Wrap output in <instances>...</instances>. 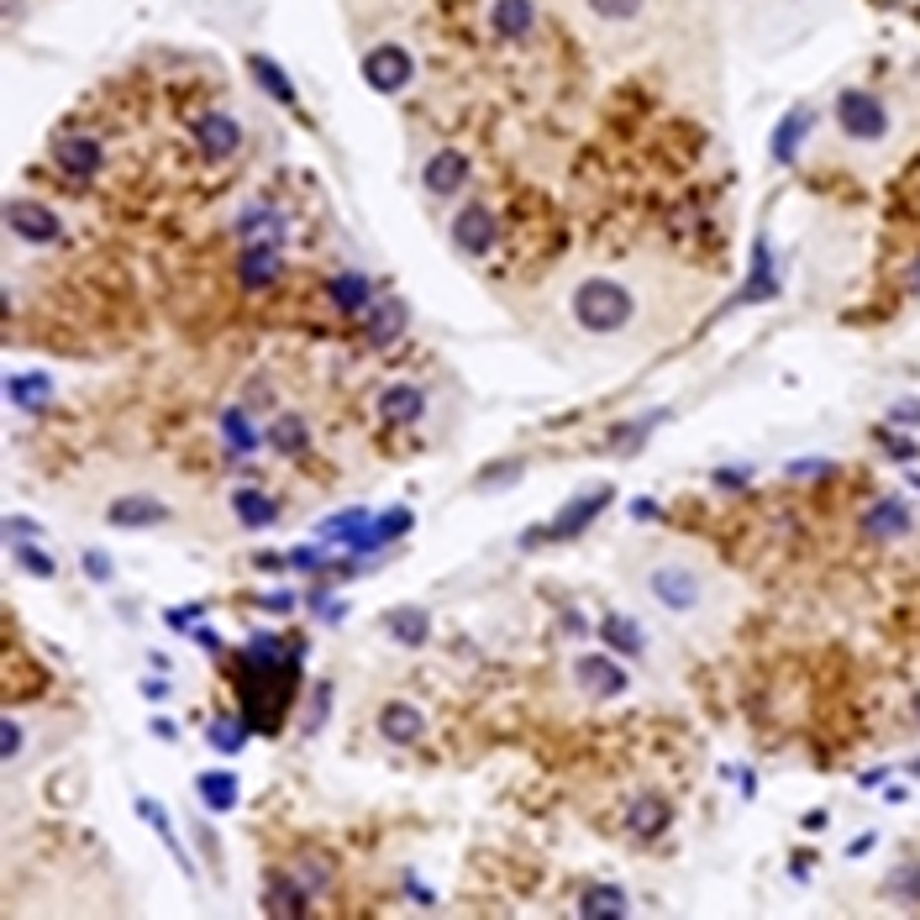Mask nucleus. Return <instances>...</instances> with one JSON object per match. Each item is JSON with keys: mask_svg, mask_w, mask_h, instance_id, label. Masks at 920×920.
<instances>
[{"mask_svg": "<svg viewBox=\"0 0 920 920\" xmlns=\"http://www.w3.org/2000/svg\"><path fill=\"white\" fill-rule=\"evenodd\" d=\"M904 526V510H900V501H883V510H873V516H868V532H900Z\"/></svg>", "mask_w": 920, "mask_h": 920, "instance_id": "c756f323", "label": "nucleus"}, {"mask_svg": "<svg viewBox=\"0 0 920 920\" xmlns=\"http://www.w3.org/2000/svg\"><path fill=\"white\" fill-rule=\"evenodd\" d=\"M380 731L390 741H416L421 737V710L416 705H384V716H380Z\"/></svg>", "mask_w": 920, "mask_h": 920, "instance_id": "a211bd4d", "label": "nucleus"}, {"mask_svg": "<svg viewBox=\"0 0 920 920\" xmlns=\"http://www.w3.org/2000/svg\"><path fill=\"white\" fill-rule=\"evenodd\" d=\"M105 516H111V526H159L169 510H163V501H153V495H127V501H117Z\"/></svg>", "mask_w": 920, "mask_h": 920, "instance_id": "4468645a", "label": "nucleus"}, {"mask_svg": "<svg viewBox=\"0 0 920 920\" xmlns=\"http://www.w3.org/2000/svg\"><path fill=\"white\" fill-rule=\"evenodd\" d=\"M411 74H416V63H411V53H405L401 42H380V48L363 59V80L374 84V90H384V95L405 90Z\"/></svg>", "mask_w": 920, "mask_h": 920, "instance_id": "39448f33", "label": "nucleus"}, {"mask_svg": "<svg viewBox=\"0 0 920 920\" xmlns=\"http://www.w3.org/2000/svg\"><path fill=\"white\" fill-rule=\"evenodd\" d=\"M48 395H53V384L42 380V374H17V380H11V401H17L21 411H38V405H48Z\"/></svg>", "mask_w": 920, "mask_h": 920, "instance_id": "6ab92c4d", "label": "nucleus"}, {"mask_svg": "<svg viewBox=\"0 0 920 920\" xmlns=\"http://www.w3.org/2000/svg\"><path fill=\"white\" fill-rule=\"evenodd\" d=\"M579 910L584 916H626V910H631V900H626V894H620V889H589V894H584L579 900Z\"/></svg>", "mask_w": 920, "mask_h": 920, "instance_id": "aec40b11", "label": "nucleus"}, {"mask_svg": "<svg viewBox=\"0 0 920 920\" xmlns=\"http://www.w3.org/2000/svg\"><path fill=\"white\" fill-rule=\"evenodd\" d=\"M269 910H274V916H301L305 894L301 889H274V894H269Z\"/></svg>", "mask_w": 920, "mask_h": 920, "instance_id": "2f4dec72", "label": "nucleus"}, {"mask_svg": "<svg viewBox=\"0 0 920 920\" xmlns=\"http://www.w3.org/2000/svg\"><path fill=\"white\" fill-rule=\"evenodd\" d=\"M489 27H495V38H501V42L532 38V32H537V6H532V0H495Z\"/></svg>", "mask_w": 920, "mask_h": 920, "instance_id": "6e6552de", "label": "nucleus"}, {"mask_svg": "<svg viewBox=\"0 0 920 920\" xmlns=\"http://www.w3.org/2000/svg\"><path fill=\"white\" fill-rule=\"evenodd\" d=\"M894 883H900V894H920V868H900Z\"/></svg>", "mask_w": 920, "mask_h": 920, "instance_id": "72a5a7b5", "label": "nucleus"}, {"mask_svg": "<svg viewBox=\"0 0 920 920\" xmlns=\"http://www.w3.org/2000/svg\"><path fill=\"white\" fill-rule=\"evenodd\" d=\"M495 237H501V226H495V211H489V205L474 201L453 216V242H458V253H468V259H484V253L495 247Z\"/></svg>", "mask_w": 920, "mask_h": 920, "instance_id": "423d86ee", "label": "nucleus"}, {"mask_svg": "<svg viewBox=\"0 0 920 920\" xmlns=\"http://www.w3.org/2000/svg\"><path fill=\"white\" fill-rule=\"evenodd\" d=\"M421 180H426L432 195H453V190L468 184V159H463V153H437V159L426 163V174H421Z\"/></svg>", "mask_w": 920, "mask_h": 920, "instance_id": "ddd939ff", "label": "nucleus"}, {"mask_svg": "<svg viewBox=\"0 0 920 920\" xmlns=\"http://www.w3.org/2000/svg\"><path fill=\"white\" fill-rule=\"evenodd\" d=\"M631 316H637V301H631V290L620 280L595 274V280H584L574 290V321L584 332H595V337H610L620 326H631Z\"/></svg>", "mask_w": 920, "mask_h": 920, "instance_id": "f03ea898", "label": "nucleus"}, {"mask_svg": "<svg viewBox=\"0 0 920 920\" xmlns=\"http://www.w3.org/2000/svg\"><path fill=\"white\" fill-rule=\"evenodd\" d=\"M837 121H841V132L858 142H879L883 132H889V111H883L879 95H868V90H841Z\"/></svg>", "mask_w": 920, "mask_h": 920, "instance_id": "20e7f679", "label": "nucleus"}, {"mask_svg": "<svg viewBox=\"0 0 920 920\" xmlns=\"http://www.w3.org/2000/svg\"><path fill=\"white\" fill-rule=\"evenodd\" d=\"M916 716H920V700H916Z\"/></svg>", "mask_w": 920, "mask_h": 920, "instance_id": "e433bc0d", "label": "nucleus"}, {"mask_svg": "<svg viewBox=\"0 0 920 920\" xmlns=\"http://www.w3.org/2000/svg\"><path fill=\"white\" fill-rule=\"evenodd\" d=\"M195 142H201V153L211 163L232 159V153L242 148V127L232 117H201V121H195Z\"/></svg>", "mask_w": 920, "mask_h": 920, "instance_id": "1a4fd4ad", "label": "nucleus"}, {"mask_svg": "<svg viewBox=\"0 0 920 920\" xmlns=\"http://www.w3.org/2000/svg\"><path fill=\"white\" fill-rule=\"evenodd\" d=\"M247 69H253V74L263 80V90H269V95H280V101H295V84L284 80V74L269 59H247Z\"/></svg>", "mask_w": 920, "mask_h": 920, "instance_id": "a878e982", "label": "nucleus"}, {"mask_svg": "<svg viewBox=\"0 0 920 920\" xmlns=\"http://www.w3.org/2000/svg\"><path fill=\"white\" fill-rule=\"evenodd\" d=\"M647 0H584V11L600 21H637Z\"/></svg>", "mask_w": 920, "mask_h": 920, "instance_id": "4be33fe9", "label": "nucleus"}, {"mask_svg": "<svg viewBox=\"0 0 920 920\" xmlns=\"http://www.w3.org/2000/svg\"><path fill=\"white\" fill-rule=\"evenodd\" d=\"M380 416L390 421V426H411V421L426 416V395H421L416 384H390L380 395Z\"/></svg>", "mask_w": 920, "mask_h": 920, "instance_id": "9b49d317", "label": "nucleus"}, {"mask_svg": "<svg viewBox=\"0 0 920 920\" xmlns=\"http://www.w3.org/2000/svg\"><path fill=\"white\" fill-rule=\"evenodd\" d=\"M405 332V305L395 295H380V301L368 305V342L374 347H390V342Z\"/></svg>", "mask_w": 920, "mask_h": 920, "instance_id": "f8f14e48", "label": "nucleus"}, {"mask_svg": "<svg viewBox=\"0 0 920 920\" xmlns=\"http://www.w3.org/2000/svg\"><path fill=\"white\" fill-rule=\"evenodd\" d=\"M11 232L27 242H53L59 237V216L48 205H32V201H11Z\"/></svg>", "mask_w": 920, "mask_h": 920, "instance_id": "9d476101", "label": "nucleus"}, {"mask_svg": "<svg viewBox=\"0 0 920 920\" xmlns=\"http://www.w3.org/2000/svg\"><path fill=\"white\" fill-rule=\"evenodd\" d=\"M237 274H242L247 290H269V284L284 274L280 242H247V247H242V269H237Z\"/></svg>", "mask_w": 920, "mask_h": 920, "instance_id": "0eeeda50", "label": "nucleus"}, {"mask_svg": "<svg viewBox=\"0 0 920 920\" xmlns=\"http://www.w3.org/2000/svg\"><path fill=\"white\" fill-rule=\"evenodd\" d=\"M274 447H280V453H301V447H305L301 416H280V426H274Z\"/></svg>", "mask_w": 920, "mask_h": 920, "instance_id": "cd10ccee", "label": "nucleus"}, {"mask_svg": "<svg viewBox=\"0 0 920 920\" xmlns=\"http://www.w3.org/2000/svg\"><path fill=\"white\" fill-rule=\"evenodd\" d=\"M384 626H390L401 641H426V616H421V610H390Z\"/></svg>", "mask_w": 920, "mask_h": 920, "instance_id": "393cba45", "label": "nucleus"}, {"mask_svg": "<svg viewBox=\"0 0 920 920\" xmlns=\"http://www.w3.org/2000/svg\"><path fill=\"white\" fill-rule=\"evenodd\" d=\"M374 301H380V295H374V284L363 280V274H337V280H332V305L347 311V316H353V311H368Z\"/></svg>", "mask_w": 920, "mask_h": 920, "instance_id": "dca6fc26", "label": "nucleus"}, {"mask_svg": "<svg viewBox=\"0 0 920 920\" xmlns=\"http://www.w3.org/2000/svg\"><path fill=\"white\" fill-rule=\"evenodd\" d=\"M237 520H242V526H269V520H274V501H269V495H247V489H242V495H237Z\"/></svg>", "mask_w": 920, "mask_h": 920, "instance_id": "b1692460", "label": "nucleus"}, {"mask_svg": "<svg viewBox=\"0 0 920 920\" xmlns=\"http://www.w3.org/2000/svg\"><path fill=\"white\" fill-rule=\"evenodd\" d=\"M889 421H894V426H920V401H900L889 411Z\"/></svg>", "mask_w": 920, "mask_h": 920, "instance_id": "473e14b6", "label": "nucleus"}, {"mask_svg": "<svg viewBox=\"0 0 920 920\" xmlns=\"http://www.w3.org/2000/svg\"><path fill=\"white\" fill-rule=\"evenodd\" d=\"M6 758H21V726L6 720Z\"/></svg>", "mask_w": 920, "mask_h": 920, "instance_id": "c9c22d12", "label": "nucleus"}, {"mask_svg": "<svg viewBox=\"0 0 920 920\" xmlns=\"http://www.w3.org/2000/svg\"><path fill=\"white\" fill-rule=\"evenodd\" d=\"M201 795L211 810H232L237 805V779L232 774H201Z\"/></svg>", "mask_w": 920, "mask_h": 920, "instance_id": "412c9836", "label": "nucleus"}, {"mask_svg": "<svg viewBox=\"0 0 920 920\" xmlns=\"http://www.w3.org/2000/svg\"><path fill=\"white\" fill-rule=\"evenodd\" d=\"M221 432H226V442H232L237 453H253V447H259V432L242 421V411H226V416H221Z\"/></svg>", "mask_w": 920, "mask_h": 920, "instance_id": "bb28decb", "label": "nucleus"}, {"mask_svg": "<svg viewBox=\"0 0 920 920\" xmlns=\"http://www.w3.org/2000/svg\"><path fill=\"white\" fill-rule=\"evenodd\" d=\"M800 138H805V111H795V117H783L779 138H774V159L789 163L795 159V148H800Z\"/></svg>", "mask_w": 920, "mask_h": 920, "instance_id": "5701e85b", "label": "nucleus"}, {"mask_svg": "<svg viewBox=\"0 0 920 920\" xmlns=\"http://www.w3.org/2000/svg\"><path fill=\"white\" fill-rule=\"evenodd\" d=\"M647 595L663 605V610H674V616H695L710 605V579H705L700 563L689 558H658L647 568Z\"/></svg>", "mask_w": 920, "mask_h": 920, "instance_id": "f257e3e1", "label": "nucleus"}, {"mask_svg": "<svg viewBox=\"0 0 920 920\" xmlns=\"http://www.w3.org/2000/svg\"><path fill=\"white\" fill-rule=\"evenodd\" d=\"M663 826H668V800H653V795H647V800H637L626 810V831L641 841H653Z\"/></svg>", "mask_w": 920, "mask_h": 920, "instance_id": "f3484780", "label": "nucleus"}, {"mask_svg": "<svg viewBox=\"0 0 920 920\" xmlns=\"http://www.w3.org/2000/svg\"><path fill=\"white\" fill-rule=\"evenodd\" d=\"M605 637L616 641V647H626V653H637V647H641L637 626H631V620H620V616H610V620H605Z\"/></svg>", "mask_w": 920, "mask_h": 920, "instance_id": "7c9ffc66", "label": "nucleus"}, {"mask_svg": "<svg viewBox=\"0 0 920 920\" xmlns=\"http://www.w3.org/2000/svg\"><path fill=\"white\" fill-rule=\"evenodd\" d=\"M21 563H27L32 574H53V563L42 558V553H32V547H21Z\"/></svg>", "mask_w": 920, "mask_h": 920, "instance_id": "f704fd0d", "label": "nucleus"}, {"mask_svg": "<svg viewBox=\"0 0 920 920\" xmlns=\"http://www.w3.org/2000/svg\"><path fill=\"white\" fill-rule=\"evenodd\" d=\"M211 741H216V747H226V752H232V747H242V741H247V716H242V720H216V726H211Z\"/></svg>", "mask_w": 920, "mask_h": 920, "instance_id": "c85d7f7f", "label": "nucleus"}, {"mask_svg": "<svg viewBox=\"0 0 920 920\" xmlns=\"http://www.w3.org/2000/svg\"><path fill=\"white\" fill-rule=\"evenodd\" d=\"M574 674H579V684L589 695H620V689H626V674H620L610 658H584Z\"/></svg>", "mask_w": 920, "mask_h": 920, "instance_id": "2eb2a0df", "label": "nucleus"}, {"mask_svg": "<svg viewBox=\"0 0 920 920\" xmlns=\"http://www.w3.org/2000/svg\"><path fill=\"white\" fill-rule=\"evenodd\" d=\"M53 169H63L69 180H95L105 169V142L90 127H63L53 138Z\"/></svg>", "mask_w": 920, "mask_h": 920, "instance_id": "7ed1b4c3", "label": "nucleus"}]
</instances>
